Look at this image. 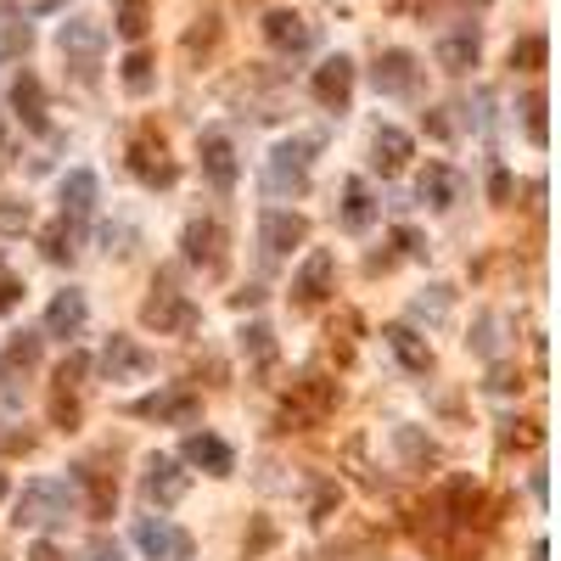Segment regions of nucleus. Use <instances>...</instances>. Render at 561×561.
Masks as SVG:
<instances>
[{
    "label": "nucleus",
    "instance_id": "1",
    "mask_svg": "<svg viewBox=\"0 0 561 561\" xmlns=\"http://www.w3.org/2000/svg\"><path fill=\"white\" fill-rule=\"evenodd\" d=\"M74 511V483L68 477H35L17 500H12V522L17 527H51V522H68Z\"/></svg>",
    "mask_w": 561,
    "mask_h": 561
},
{
    "label": "nucleus",
    "instance_id": "2",
    "mask_svg": "<svg viewBox=\"0 0 561 561\" xmlns=\"http://www.w3.org/2000/svg\"><path fill=\"white\" fill-rule=\"evenodd\" d=\"M320 141H309V136H298V141H281L276 152H270V169H264V191L270 196H304L309 191V152H315Z\"/></svg>",
    "mask_w": 561,
    "mask_h": 561
},
{
    "label": "nucleus",
    "instance_id": "3",
    "mask_svg": "<svg viewBox=\"0 0 561 561\" xmlns=\"http://www.w3.org/2000/svg\"><path fill=\"white\" fill-rule=\"evenodd\" d=\"M141 320L152 326L157 337H191L196 320H203V309H196L186 292H175V286H152V298L141 304Z\"/></svg>",
    "mask_w": 561,
    "mask_h": 561
},
{
    "label": "nucleus",
    "instance_id": "4",
    "mask_svg": "<svg viewBox=\"0 0 561 561\" xmlns=\"http://www.w3.org/2000/svg\"><path fill=\"white\" fill-rule=\"evenodd\" d=\"M332 410H337V382L304 377V382H292V399L281 405V421L286 426H320Z\"/></svg>",
    "mask_w": 561,
    "mask_h": 561
},
{
    "label": "nucleus",
    "instance_id": "5",
    "mask_svg": "<svg viewBox=\"0 0 561 561\" xmlns=\"http://www.w3.org/2000/svg\"><path fill=\"white\" fill-rule=\"evenodd\" d=\"M56 46H62V56H68V68H74L79 79H95V62H102V46H107V35H102V23H85V17H74V23H62Z\"/></svg>",
    "mask_w": 561,
    "mask_h": 561
},
{
    "label": "nucleus",
    "instance_id": "6",
    "mask_svg": "<svg viewBox=\"0 0 561 561\" xmlns=\"http://www.w3.org/2000/svg\"><path fill=\"white\" fill-rule=\"evenodd\" d=\"M309 242V219L304 214H292V208H264L258 214V247L264 258H281L292 247H304Z\"/></svg>",
    "mask_w": 561,
    "mask_h": 561
},
{
    "label": "nucleus",
    "instance_id": "7",
    "mask_svg": "<svg viewBox=\"0 0 561 561\" xmlns=\"http://www.w3.org/2000/svg\"><path fill=\"white\" fill-rule=\"evenodd\" d=\"M136 545L152 556V561H191V534L186 527H175L169 517H141L136 522Z\"/></svg>",
    "mask_w": 561,
    "mask_h": 561
},
{
    "label": "nucleus",
    "instance_id": "8",
    "mask_svg": "<svg viewBox=\"0 0 561 561\" xmlns=\"http://www.w3.org/2000/svg\"><path fill=\"white\" fill-rule=\"evenodd\" d=\"M129 416L141 421H175V426H191L196 416H203V399H196L191 387H163V393H146V399L129 405Z\"/></svg>",
    "mask_w": 561,
    "mask_h": 561
},
{
    "label": "nucleus",
    "instance_id": "9",
    "mask_svg": "<svg viewBox=\"0 0 561 561\" xmlns=\"http://www.w3.org/2000/svg\"><path fill=\"white\" fill-rule=\"evenodd\" d=\"M186 488H191V477L180 472V460L175 455H152L146 460V472H141V494H146V506H180L186 500Z\"/></svg>",
    "mask_w": 561,
    "mask_h": 561
},
{
    "label": "nucleus",
    "instance_id": "10",
    "mask_svg": "<svg viewBox=\"0 0 561 561\" xmlns=\"http://www.w3.org/2000/svg\"><path fill=\"white\" fill-rule=\"evenodd\" d=\"M180 247H186L191 264H203L208 276L225 270V225H219V219H191V225L180 230Z\"/></svg>",
    "mask_w": 561,
    "mask_h": 561
},
{
    "label": "nucleus",
    "instance_id": "11",
    "mask_svg": "<svg viewBox=\"0 0 561 561\" xmlns=\"http://www.w3.org/2000/svg\"><path fill=\"white\" fill-rule=\"evenodd\" d=\"M309 90H315V102H320V107L343 113V107H348V95H354V62H348V56H326L320 68H315V79H309Z\"/></svg>",
    "mask_w": 561,
    "mask_h": 561
},
{
    "label": "nucleus",
    "instance_id": "12",
    "mask_svg": "<svg viewBox=\"0 0 561 561\" xmlns=\"http://www.w3.org/2000/svg\"><path fill=\"white\" fill-rule=\"evenodd\" d=\"M332 281H337V253L332 247H315L304 258V270L292 276V298H298V304H320L326 292H332Z\"/></svg>",
    "mask_w": 561,
    "mask_h": 561
},
{
    "label": "nucleus",
    "instance_id": "13",
    "mask_svg": "<svg viewBox=\"0 0 561 561\" xmlns=\"http://www.w3.org/2000/svg\"><path fill=\"white\" fill-rule=\"evenodd\" d=\"M85 320H90V304H85V292H56V298L46 304V337H79L85 332Z\"/></svg>",
    "mask_w": 561,
    "mask_h": 561
},
{
    "label": "nucleus",
    "instance_id": "14",
    "mask_svg": "<svg viewBox=\"0 0 561 561\" xmlns=\"http://www.w3.org/2000/svg\"><path fill=\"white\" fill-rule=\"evenodd\" d=\"M371 85H377V95H416V56L399 46L382 51L371 68Z\"/></svg>",
    "mask_w": 561,
    "mask_h": 561
},
{
    "label": "nucleus",
    "instance_id": "15",
    "mask_svg": "<svg viewBox=\"0 0 561 561\" xmlns=\"http://www.w3.org/2000/svg\"><path fill=\"white\" fill-rule=\"evenodd\" d=\"M196 157H203V175L214 180V191H230L237 186V146H230V136H219V129H208L203 146H196Z\"/></svg>",
    "mask_w": 561,
    "mask_h": 561
},
{
    "label": "nucleus",
    "instance_id": "16",
    "mask_svg": "<svg viewBox=\"0 0 561 561\" xmlns=\"http://www.w3.org/2000/svg\"><path fill=\"white\" fill-rule=\"evenodd\" d=\"M102 371H107L113 382H136V377L152 371V354H146L136 337H107V348H102Z\"/></svg>",
    "mask_w": 561,
    "mask_h": 561
},
{
    "label": "nucleus",
    "instance_id": "17",
    "mask_svg": "<svg viewBox=\"0 0 561 561\" xmlns=\"http://www.w3.org/2000/svg\"><path fill=\"white\" fill-rule=\"evenodd\" d=\"M180 455L191 460V467H203L208 477H230V472H237V455H230V444L214 438V433H191Z\"/></svg>",
    "mask_w": 561,
    "mask_h": 561
},
{
    "label": "nucleus",
    "instance_id": "18",
    "mask_svg": "<svg viewBox=\"0 0 561 561\" xmlns=\"http://www.w3.org/2000/svg\"><path fill=\"white\" fill-rule=\"evenodd\" d=\"M264 40H270L281 56H298V51H309L315 28H309L298 12H270V17H264Z\"/></svg>",
    "mask_w": 561,
    "mask_h": 561
},
{
    "label": "nucleus",
    "instance_id": "19",
    "mask_svg": "<svg viewBox=\"0 0 561 561\" xmlns=\"http://www.w3.org/2000/svg\"><path fill=\"white\" fill-rule=\"evenodd\" d=\"M421 203L426 208H455L460 203V196H467V180H460L455 169H449V163H426V175H421Z\"/></svg>",
    "mask_w": 561,
    "mask_h": 561
},
{
    "label": "nucleus",
    "instance_id": "20",
    "mask_svg": "<svg viewBox=\"0 0 561 561\" xmlns=\"http://www.w3.org/2000/svg\"><path fill=\"white\" fill-rule=\"evenodd\" d=\"M477 51H483V40H477V28L467 23V28H455V35L438 40V68L444 74H467V68H477Z\"/></svg>",
    "mask_w": 561,
    "mask_h": 561
},
{
    "label": "nucleus",
    "instance_id": "21",
    "mask_svg": "<svg viewBox=\"0 0 561 561\" xmlns=\"http://www.w3.org/2000/svg\"><path fill=\"white\" fill-rule=\"evenodd\" d=\"M382 337H387L393 354H399V366H405L410 377H426V371H433V348H426L421 332H410V326H387Z\"/></svg>",
    "mask_w": 561,
    "mask_h": 561
},
{
    "label": "nucleus",
    "instance_id": "22",
    "mask_svg": "<svg viewBox=\"0 0 561 561\" xmlns=\"http://www.w3.org/2000/svg\"><path fill=\"white\" fill-rule=\"evenodd\" d=\"M410 152H416V141L405 136V129H393V124H382L377 136H371V163L382 175H399L405 163H410Z\"/></svg>",
    "mask_w": 561,
    "mask_h": 561
},
{
    "label": "nucleus",
    "instance_id": "23",
    "mask_svg": "<svg viewBox=\"0 0 561 561\" xmlns=\"http://www.w3.org/2000/svg\"><path fill=\"white\" fill-rule=\"evenodd\" d=\"M129 169H136L146 186H175V163L163 157V141H152V136H141L129 146Z\"/></svg>",
    "mask_w": 561,
    "mask_h": 561
},
{
    "label": "nucleus",
    "instance_id": "24",
    "mask_svg": "<svg viewBox=\"0 0 561 561\" xmlns=\"http://www.w3.org/2000/svg\"><path fill=\"white\" fill-rule=\"evenodd\" d=\"M35 46V28H28L23 7H0V62H23Z\"/></svg>",
    "mask_w": 561,
    "mask_h": 561
},
{
    "label": "nucleus",
    "instance_id": "25",
    "mask_svg": "<svg viewBox=\"0 0 561 561\" xmlns=\"http://www.w3.org/2000/svg\"><path fill=\"white\" fill-rule=\"evenodd\" d=\"M74 488H85V511L90 517H113V500H118V488H113V477L107 472H95V467H74V477H68Z\"/></svg>",
    "mask_w": 561,
    "mask_h": 561
},
{
    "label": "nucleus",
    "instance_id": "26",
    "mask_svg": "<svg viewBox=\"0 0 561 561\" xmlns=\"http://www.w3.org/2000/svg\"><path fill=\"white\" fill-rule=\"evenodd\" d=\"M343 230H371L377 225V196H371V186L366 180H348L343 186Z\"/></svg>",
    "mask_w": 561,
    "mask_h": 561
},
{
    "label": "nucleus",
    "instance_id": "27",
    "mask_svg": "<svg viewBox=\"0 0 561 561\" xmlns=\"http://www.w3.org/2000/svg\"><path fill=\"white\" fill-rule=\"evenodd\" d=\"M35 366H40V337L23 332V337L7 343V354H0V382H23Z\"/></svg>",
    "mask_w": 561,
    "mask_h": 561
},
{
    "label": "nucleus",
    "instance_id": "28",
    "mask_svg": "<svg viewBox=\"0 0 561 561\" xmlns=\"http://www.w3.org/2000/svg\"><path fill=\"white\" fill-rule=\"evenodd\" d=\"M12 107H17V118H23L28 129H46V85H40L35 74H17V85H12Z\"/></svg>",
    "mask_w": 561,
    "mask_h": 561
},
{
    "label": "nucleus",
    "instance_id": "29",
    "mask_svg": "<svg viewBox=\"0 0 561 561\" xmlns=\"http://www.w3.org/2000/svg\"><path fill=\"white\" fill-rule=\"evenodd\" d=\"M95 208V175L90 169H74L62 180V219H85Z\"/></svg>",
    "mask_w": 561,
    "mask_h": 561
},
{
    "label": "nucleus",
    "instance_id": "30",
    "mask_svg": "<svg viewBox=\"0 0 561 561\" xmlns=\"http://www.w3.org/2000/svg\"><path fill=\"white\" fill-rule=\"evenodd\" d=\"M393 449H399V455L410 460V467H433V460H438L433 438L416 433V426H393Z\"/></svg>",
    "mask_w": 561,
    "mask_h": 561
},
{
    "label": "nucleus",
    "instance_id": "31",
    "mask_svg": "<svg viewBox=\"0 0 561 561\" xmlns=\"http://www.w3.org/2000/svg\"><path fill=\"white\" fill-rule=\"evenodd\" d=\"M477 511H483V488H477L472 477H455V483H449V517H455V522H472Z\"/></svg>",
    "mask_w": 561,
    "mask_h": 561
},
{
    "label": "nucleus",
    "instance_id": "32",
    "mask_svg": "<svg viewBox=\"0 0 561 561\" xmlns=\"http://www.w3.org/2000/svg\"><path fill=\"white\" fill-rule=\"evenodd\" d=\"M545 56H550V40H545V35H522V40L511 46V68H517V74H539Z\"/></svg>",
    "mask_w": 561,
    "mask_h": 561
},
{
    "label": "nucleus",
    "instance_id": "33",
    "mask_svg": "<svg viewBox=\"0 0 561 561\" xmlns=\"http://www.w3.org/2000/svg\"><path fill=\"white\" fill-rule=\"evenodd\" d=\"M522 124H527V141L545 146L550 141V124H545V90H527L522 95Z\"/></svg>",
    "mask_w": 561,
    "mask_h": 561
},
{
    "label": "nucleus",
    "instance_id": "34",
    "mask_svg": "<svg viewBox=\"0 0 561 561\" xmlns=\"http://www.w3.org/2000/svg\"><path fill=\"white\" fill-rule=\"evenodd\" d=\"M40 247H46L51 264H68V258H74V230H68V219L46 225V230H40Z\"/></svg>",
    "mask_w": 561,
    "mask_h": 561
},
{
    "label": "nucleus",
    "instance_id": "35",
    "mask_svg": "<svg viewBox=\"0 0 561 561\" xmlns=\"http://www.w3.org/2000/svg\"><path fill=\"white\" fill-rule=\"evenodd\" d=\"M146 28H152V7H146V0H124V7H118V35L141 40Z\"/></svg>",
    "mask_w": 561,
    "mask_h": 561
},
{
    "label": "nucleus",
    "instance_id": "36",
    "mask_svg": "<svg viewBox=\"0 0 561 561\" xmlns=\"http://www.w3.org/2000/svg\"><path fill=\"white\" fill-rule=\"evenodd\" d=\"M124 90L129 95H146L152 90V56L146 51H129L124 56Z\"/></svg>",
    "mask_w": 561,
    "mask_h": 561
},
{
    "label": "nucleus",
    "instance_id": "37",
    "mask_svg": "<svg viewBox=\"0 0 561 561\" xmlns=\"http://www.w3.org/2000/svg\"><path fill=\"white\" fill-rule=\"evenodd\" d=\"M242 348L258 359V366H270V359H276V332H270V326H247V332H242Z\"/></svg>",
    "mask_w": 561,
    "mask_h": 561
},
{
    "label": "nucleus",
    "instance_id": "38",
    "mask_svg": "<svg viewBox=\"0 0 561 561\" xmlns=\"http://www.w3.org/2000/svg\"><path fill=\"white\" fill-rule=\"evenodd\" d=\"M416 315L421 320H444L449 315V286H426V298H416Z\"/></svg>",
    "mask_w": 561,
    "mask_h": 561
},
{
    "label": "nucleus",
    "instance_id": "39",
    "mask_svg": "<svg viewBox=\"0 0 561 561\" xmlns=\"http://www.w3.org/2000/svg\"><path fill=\"white\" fill-rule=\"evenodd\" d=\"M337 500H343V494H337V483H320V488H315V506H309V517H315V522H326Z\"/></svg>",
    "mask_w": 561,
    "mask_h": 561
},
{
    "label": "nucleus",
    "instance_id": "40",
    "mask_svg": "<svg viewBox=\"0 0 561 561\" xmlns=\"http://www.w3.org/2000/svg\"><path fill=\"white\" fill-rule=\"evenodd\" d=\"M393 247L410 253V258H421V253H426V242H421V230H416V225H399V230H393Z\"/></svg>",
    "mask_w": 561,
    "mask_h": 561
},
{
    "label": "nucleus",
    "instance_id": "41",
    "mask_svg": "<svg viewBox=\"0 0 561 561\" xmlns=\"http://www.w3.org/2000/svg\"><path fill=\"white\" fill-rule=\"evenodd\" d=\"M28 225V203H12V196H0V230H23Z\"/></svg>",
    "mask_w": 561,
    "mask_h": 561
},
{
    "label": "nucleus",
    "instance_id": "42",
    "mask_svg": "<svg viewBox=\"0 0 561 561\" xmlns=\"http://www.w3.org/2000/svg\"><path fill=\"white\" fill-rule=\"evenodd\" d=\"M85 371H90V359H85V354H68V359H62V366H56V382L68 387V382H79Z\"/></svg>",
    "mask_w": 561,
    "mask_h": 561
},
{
    "label": "nucleus",
    "instance_id": "43",
    "mask_svg": "<svg viewBox=\"0 0 561 561\" xmlns=\"http://www.w3.org/2000/svg\"><path fill=\"white\" fill-rule=\"evenodd\" d=\"M51 421H56V426H74V421H79V405L68 399V393H56V399H51Z\"/></svg>",
    "mask_w": 561,
    "mask_h": 561
},
{
    "label": "nucleus",
    "instance_id": "44",
    "mask_svg": "<svg viewBox=\"0 0 561 561\" xmlns=\"http://www.w3.org/2000/svg\"><path fill=\"white\" fill-rule=\"evenodd\" d=\"M17 298H23V281L0 270V315H7V309H17Z\"/></svg>",
    "mask_w": 561,
    "mask_h": 561
},
{
    "label": "nucleus",
    "instance_id": "45",
    "mask_svg": "<svg viewBox=\"0 0 561 561\" xmlns=\"http://www.w3.org/2000/svg\"><path fill=\"white\" fill-rule=\"evenodd\" d=\"M494 326H500V320H494V315H483V326H477V354H494V348H500V337H494Z\"/></svg>",
    "mask_w": 561,
    "mask_h": 561
},
{
    "label": "nucleus",
    "instance_id": "46",
    "mask_svg": "<svg viewBox=\"0 0 561 561\" xmlns=\"http://www.w3.org/2000/svg\"><path fill=\"white\" fill-rule=\"evenodd\" d=\"M426 136H438V141H449V136H455V124L444 118V107H433V113H426Z\"/></svg>",
    "mask_w": 561,
    "mask_h": 561
},
{
    "label": "nucleus",
    "instance_id": "47",
    "mask_svg": "<svg viewBox=\"0 0 561 561\" xmlns=\"http://www.w3.org/2000/svg\"><path fill=\"white\" fill-rule=\"evenodd\" d=\"M488 191H494V203H506V196H511V175L500 169V175H494V180H488Z\"/></svg>",
    "mask_w": 561,
    "mask_h": 561
},
{
    "label": "nucleus",
    "instance_id": "48",
    "mask_svg": "<svg viewBox=\"0 0 561 561\" xmlns=\"http://www.w3.org/2000/svg\"><path fill=\"white\" fill-rule=\"evenodd\" d=\"M511 387H522L511 371H494V382H488V393H511Z\"/></svg>",
    "mask_w": 561,
    "mask_h": 561
},
{
    "label": "nucleus",
    "instance_id": "49",
    "mask_svg": "<svg viewBox=\"0 0 561 561\" xmlns=\"http://www.w3.org/2000/svg\"><path fill=\"white\" fill-rule=\"evenodd\" d=\"M90 556H95V561H124V556H118V545H107V539H95V545H90Z\"/></svg>",
    "mask_w": 561,
    "mask_h": 561
},
{
    "label": "nucleus",
    "instance_id": "50",
    "mask_svg": "<svg viewBox=\"0 0 561 561\" xmlns=\"http://www.w3.org/2000/svg\"><path fill=\"white\" fill-rule=\"evenodd\" d=\"M28 561H68V556H62L56 545H35V556H28Z\"/></svg>",
    "mask_w": 561,
    "mask_h": 561
},
{
    "label": "nucleus",
    "instance_id": "51",
    "mask_svg": "<svg viewBox=\"0 0 561 561\" xmlns=\"http://www.w3.org/2000/svg\"><path fill=\"white\" fill-rule=\"evenodd\" d=\"M0 157H7V129H0Z\"/></svg>",
    "mask_w": 561,
    "mask_h": 561
},
{
    "label": "nucleus",
    "instance_id": "52",
    "mask_svg": "<svg viewBox=\"0 0 561 561\" xmlns=\"http://www.w3.org/2000/svg\"><path fill=\"white\" fill-rule=\"evenodd\" d=\"M0 500H7V472H0Z\"/></svg>",
    "mask_w": 561,
    "mask_h": 561
}]
</instances>
